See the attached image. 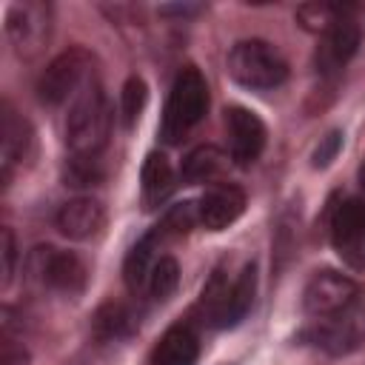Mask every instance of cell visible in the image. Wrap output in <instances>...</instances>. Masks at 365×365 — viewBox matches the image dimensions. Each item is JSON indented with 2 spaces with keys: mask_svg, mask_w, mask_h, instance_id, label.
Wrapping results in <instances>:
<instances>
[{
  "mask_svg": "<svg viewBox=\"0 0 365 365\" xmlns=\"http://www.w3.org/2000/svg\"><path fill=\"white\" fill-rule=\"evenodd\" d=\"M94 57L86 48H68L57 54L37 80V97L46 106H60L74 100V94L94 77Z\"/></svg>",
  "mask_w": 365,
  "mask_h": 365,
  "instance_id": "cell-5",
  "label": "cell"
},
{
  "mask_svg": "<svg viewBox=\"0 0 365 365\" xmlns=\"http://www.w3.org/2000/svg\"><path fill=\"white\" fill-rule=\"evenodd\" d=\"M26 282L40 291L77 297L86 291L88 271L77 254L60 251L54 245H37L26 257Z\"/></svg>",
  "mask_w": 365,
  "mask_h": 365,
  "instance_id": "cell-3",
  "label": "cell"
},
{
  "mask_svg": "<svg viewBox=\"0 0 365 365\" xmlns=\"http://www.w3.org/2000/svg\"><path fill=\"white\" fill-rule=\"evenodd\" d=\"M305 339H311L317 348L328 351V354H348L359 345V328L354 319H348L345 314L331 317V319H319V325H314Z\"/></svg>",
  "mask_w": 365,
  "mask_h": 365,
  "instance_id": "cell-17",
  "label": "cell"
},
{
  "mask_svg": "<svg viewBox=\"0 0 365 365\" xmlns=\"http://www.w3.org/2000/svg\"><path fill=\"white\" fill-rule=\"evenodd\" d=\"M163 14H197L200 6H163Z\"/></svg>",
  "mask_w": 365,
  "mask_h": 365,
  "instance_id": "cell-29",
  "label": "cell"
},
{
  "mask_svg": "<svg viewBox=\"0 0 365 365\" xmlns=\"http://www.w3.org/2000/svg\"><path fill=\"white\" fill-rule=\"evenodd\" d=\"M26 359H29L26 348H23L17 339H11V334H9V331H3V351H0V362H3V365H26Z\"/></svg>",
  "mask_w": 365,
  "mask_h": 365,
  "instance_id": "cell-28",
  "label": "cell"
},
{
  "mask_svg": "<svg viewBox=\"0 0 365 365\" xmlns=\"http://www.w3.org/2000/svg\"><path fill=\"white\" fill-rule=\"evenodd\" d=\"M6 34L17 57L23 60L40 57L51 40V6L37 0L14 3L6 14Z\"/></svg>",
  "mask_w": 365,
  "mask_h": 365,
  "instance_id": "cell-6",
  "label": "cell"
},
{
  "mask_svg": "<svg viewBox=\"0 0 365 365\" xmlns=\"http://www.w3.org/2000/svg\"><path fill=\"white\" fill-rule=\"evenodd\" d=\"M177 282H180V265L174 257H160L151 268V277H148V291L154 299H168L174 291H177Z\"/></svg>",
  "mask_w": 365,
  "mask_h": 365,
  "instance_id": "cell-25",
  "label": "cell"
},
{
  "mask_svg": "<svg viewBox=\"0 0 365 365\" xmlns=\"http://www.w3.org/2000/svg\"><path fill=\"white\" fill-rule=\"evenodd\" d=\"M163 240H165V237L160 234V228H154L151 234L140 237V240L131 245V251L125 254L123 279H125V285H128L131 294H140L143 288H148V277H151L154 262L160 259V257H157V248H160Z\"/></svg>",
  "mask_w": 365,
  "mask_h": 365,
  "instance_id": "cell-16",
  "label": "cell"
},
{
  "mask_svg": "<svg viewBox=\"0 0 365 365\" xmlns=\"http://www.w3.org/2000/svg\"><path fill=\"white\" fill-rule=\"evenodd\" d=\"M134 328H137V317L125 302H106L97 308V314L91 319V331L103 342L125 339Z\"/></svg>",
  "mask_w": 365,
  "mask_h": 365,
  "instance_id": "cell-18",
  "label": "cell"
},
{
  "mask_svg": "<svg viewBox=\"0 0 365 365\" xmlns=\"http://www.w3.org/2000/svg\"><path fill=\"white\" fill-rule=\"evenodd\" d=\"M197 208H200V225H205L208 231H222L245 211V194L234 182H214L205 188Z\"/></svg>",
  "mask_w": 365,
  "mask_h": 365,
  "instance_id": "cell-11",
  "label": "cell"
},
{
  "mask_svg": "<svg viewBox=\"0 0 365 365\" xmlns=\"http://www.w3.org/2000/svg\"><path fill=\"white\" fill-rule=\"evenodd\" d=\"M54 222L60 234L68 240H91L106 225V211L94 197H74L60 205Z\"/></svg>",
  "mask_w": 365,
  "mask_h": 365,
  "instance_id": "cell-12",
  "label": "cell"
},
{
  "mask_svg": "<svg viewBox=\"0 0 365 365\" xmlns=\"http://www.w3.org/2000/svg\"><path fill=\"white\" fill-rule=\"evenodd\" d=\"M356 177H359V185H362V191H365V163L359 165V174H356Z\"/></svg>",
  "mask_w": 365,
  "mask_h": 365,
  "instance_id": "cell-30",
  "label": "cell"
},
{
  "mask_svg": "<svg viewBox=\"0 0 365 365\" xmlns=\"http://www.w3.org/2000/svg\"><path fill=\"white\" fill-rule=\"evenodd\" d=\"M197 222H200V208H197V202L185 200V202L171 205L157 228H160L163 237H182V234H188Z\"/></svg>",
  "mask_w": 365,
  "mask_h": 365,
  "instance_id": "cell-23",
  "label": "cell"
},
{
  "mask_svg": "<svg viewBox=\"0 0 365 365\" xmlns=\"http://www.w3.org/2000/svg\"><path fill=\"white\" fill-rule=\"evenodd\" d=\"M342 17H348V9L334 6V3H305L297 9V20L317 34H325L334 23H339Z\"/></svg>",
  "mask_w": 365,
  "mask_h": 365,
  "instance_id": "cell-22",
  "label": "cell"
},
{
  "mask_svg": "<svg viewBox=\"0 0 365 365\" xmlns=\"http://www.w3.org/2000/svg\"><path fill=\"white\" fill-rule=\"evenodd\" d=\"M208 111V86L205 77L200 74V68L185 66L174 83H171V94L163 111V123H160V137L174 145L180 143Z\"/></svg>",
  "mask_w": 365,
  "mask_h": 365,
  "instance_id": "cell-2",
  "label": "cell"
},
{
  "mask_svg": "<svg viewBox=\"0 0 365 365\" xmlns=\"http://www.w3.org/2000/svg\"><path fill=\"white\" fill-rule=\"evenodd\" d=\"M200 336L191 325H171L151 351V365H197Z\"/></svg>",
  "mask_w": 365,
  "mask_h": 365,
  "instance_id": "cell-15",
  "label": "cell"
},
{
  "mask_svg": "<svg viewBox=\"0 0 365 365\" xmlns=\"http://www.w3.org/2000/svg\"><path fill=\"white\" fill-rule=\"evenodd\" d=\"M111 106L97 77H91L71 100L66 114V145L71 154L100 157L111 134Z\"/></svg>",
  "mask_w": 365,
  "mask_h": 365,
  "instance_id": "cell-1",
  "label": "cell"
},
{
  "mask_svg": "<svg viewBox=\"0 0 365 365\" xmlns=\"http://www.w3.org/2000/svg\"><path fill=\"white\" fill-rule=\"evenodd\" d=\"M14 268H17V240L11 228H3V285L11 282Z\"/></svg>",
  "mask_w": 365,
  "mask_h": 365,
  "instance_id": "cell-27",
  "label": "cell"
},
{
  "mask_svg": "<svg viewBox=\"0 0 365 365\" xmlns=\"http://www.w3.org/2000/svg\"><path fill=\"white\" fill-rule=\"evenodd\" d=\"M339 148H342V134L339 131H328L319 140V145L314 148V168H325L339 154Z\"/></svg>",
  "mask_w": 365,
  "mask_h": 365,
  "instance_id": "cell-26",
  "label": "cell"
},
{
  "mask_svg": "<svg viewBox=\"0 0 365 365\" xmlns=\"http://www.w3.org/2000/svg\"><path fill=\"white\" fill-rule=\"evenodd\" d=\"M103 177H106V168H103V160H100V157L71 154V157L66 160L63 180H66V185H71V188H91V185H100Z\"/></svg>",
  "mask_w": 365,
  "mask_h": 365,
  "instance_id": "cell-21",
  "label": "cell"
},
{
  "mask_svg": "<svg viewBox=\"0 0 365 365\" xmlns=\"http://www.w3.org/2000/svg\"><path fill=\"white\" fill-rule=\"evenodd\" d=\"M228 74L254 91H271L288 80V63L285 57L265 40H240L228 51Z\"/></svg>",
  "mask_w": 365,
  "mask_h": 365,
  "instance_id": "cell-4",
  "label": "cell"
},
{
  "mask_svg": "<svg viewBox=\"0 0 365 365\" xmlns=\"http://www.w3.org/2000/svg\"><path fill=\"white\" fill-rule=\"evenodd\" d=\"M174 188V168L168 163L165 154L160 151H151L143 163V197H145V205H157L163 202Z\"/></svg>",
  "mask_w": 365,
  "mask_h": 365,
  "instance_id": "cell-19",
  "label": "cell"
},
{
  "mask_svg": "<svg viewBox=\"0 0 365 365\" xmlns=\"http://www.w3.org/2000/svg\"><path fill=\"white\" fill-rule=\"evenodd\" d=\"M356 48H359V26L351 17H342L339 23H334L319 37V46H317V54H314V66H317V71L322 77H334L351 63Z\"/></svg>",
  "mask_w": 365,
  "mask_h": 365,
  "instance_id": "cell-10",
  "label": "cell"
},
{
  "mask_svg": "<svg viewBox=\"0 0 365 365\" xmlns=\"http://www.w3.org/2000/svg\"><path fill=\"white\" fill-rule=\"evenodd\" d=\"M225 131H228V151H231V160L237 165H254L265 148V123L242 108V106H231L225 111Z\"/></svg>",
  "mask_w": 365,
  "mask_h": 365,
  "instance_id": "cell-9",
  "label": "cell"
},
{
  "mask_svg": "<svg viewBox=\"0 0 365 365\" xmlns=\"http://www.w3.org/2000/svg\"><path fill=\"white\" fill-rule=\"evenodd\" d=\"M228 168V154H222L217 145H200L182 160V180L185 182H211Z\"/></svg>",
  "mask_w": 365,
  "mask_h": 365,
  "instance_id": "cell-20",
  "label": "cell"
},
{
  "mask_svg": "<svg viewBox=\"0 0 365 365\" xmlns=\"http://www.w3.org/2000/svg\"><path fill=\"white\" fill-rule=\"evenodd\" d=\"M359 288L351 277L339 274V271H317L308 282H305V291H302V308L305 314L311 317H319V319H331V317H339V314H348V308L354 305Z\"/></svg>",
  "mask_w": 365,
  "mask_h": 365,
  "instance_id": "cell-7",
  "label": "cell"
},
{
  "mask_svg": "<svg viewBox=\"0 0 365 365\" xmlns=\"http://www.w3.org/2000/svg\"><path fill=\"white\" fill-rule=\"evenodd\" d=\"M31 151V128L29 123L11 108V103H3V123H0V163H3V182L9 185L11 171L17 163H23Z\"/></svg>",
  "mask_w": 365,
  "mask_h": 365,
  "instance_id": "cell-14",
  "label": "cell"
},
{
  "mask_svg": "<svg viewBox=\"0 0 365 365\" xmlns=\"http://www.w3.org/2000/svg\"><path fill=\"white\" fill-rule=\"evenodd\" d=\"M145 100H148V88H145L143 77H128L120 91V117H123L125 128H131L137 123V117L145 108Z\"/></svg>",
  "mask_w": 365,
  "mask_h": 365,
  "instance_id": "cell-24",
  "label": "cell"
},
{
  "mask_svg": "<svg viewBox=\"0 0 365 365\" xmlns=\"http://www.w3.org/2000/svg\"><path fill=\"white\" fill-rule=\"evenodd\" d=\"M254 297H257V265L254 262H245L242 271L231 279V285H228V291L222 297V305L214 314L211 325H217V328H234L251 311Z\"/></svg>",
  "mask_w": 365,
  "mask_h": 365,
  "instance_id": "cell-13",
  "label": "cell"
},
{
  "mask_svg": "<svg viewBox=\"0 0 365 365\" xmlns=\"http://www.w3.org/2000/svg\"><path fill=\"white\" fill-rule=\"evenodd\" d=\"M331 242L348 268L365 271V200L354 197L334 208Z\"/></svg>",
  "mask_w": 365,
  "mask_h": 365,
  "instance_id": "cell-8",
  "label": "cell"
}]
</instances>
